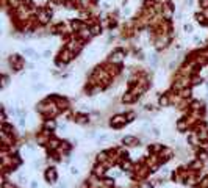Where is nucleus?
<instances>
[{"label": "nucleus", "instance_id": "1", "mask_svg": "<svg viewBox=\"0 0 208 188\" xmlns=\"http://www.w3.org/2000/svg\"><path fill=\"white\" fill-rule=\"evenodd\" d=\"M127 121H128V119H127V116H125V114H118V116L111 118L110 124H111V127H114V129H121Z\"/></svg>", "mask_w": 208, "mask_h": 188}, {"label": "nucleus", "instance_id": "2", "mask_svg": "<svg viewBox=\"0 0 208 188\" xmlns=\"http://www.w3.org/2000/svg\"><path fill=\"white\" fill-rule=\"evenodd\" d=\"M58 179V176H56V171H55V168H49L47 171H45V180L47 182H55Z\"/></svg>", "mask_w": 208, "mask_h": 188}, {"label": "nucleus", "instance_id": "3", "mask_svg": "<svg viewBox=\"0 0 208 188\" xmlns=\"http://www.w3.org/2000/svg\"><path fill=\"white\" fill-rule=\"evenodd\" d=\"M105 164L103 163H99L97 164V166H94V173H92V174H94V176H97V177H102V176H105Z\"/></svg>", "mask_w": 208, "mask_h": 188}, {"label": "nucleus", "instance_id": "4", "mask_svg": "<svg viewBox=\"0 0 208 188\" xmlns=\"http://www.w3.org/2000/svg\"><path fill=\"white\" fill-rule=\"evenodd\" d=\"M122 143L127 144V146H136V144H139V141H138L135 136H125V138L122 139Z\"/></svg>", "mask_w": 208, "mask_h": 188}, {"label": "nucleus", "instance_id": "5", "mask_svg": "<svg viewBox=\"0 0 208 188\" xmlns=\"http://www.w3.org/2000/svg\"><path fill=\"white\" fill-rule=\"evenodd\" d=\"M158 104H160V107H169V105H171L169 94H166V96H161V97L158 99Z\"/></svg>", "mask_w": 208, "mask_h": 188}, {"label": "nucleus", "instance_id": "6", "mask_svg": "<svg viewBox=\"0 0 208 188\" xmlns=\"http://www.w3.org/2000/svg\"><path fill=\"white\" fill-rule=\"evenodd\" d=\"M188 126H189V122L186 121V119H178V122H177V130L178 132H185L188 129Z\"/></svg>", "mask_w": 208, "mask_h": 188}, {"label": "nucleus", "instance_id": "7", "mask_svg": "<svg viewBox=\"0 0 208 188\" xmlns=\"http://www.w3.org/2000/svg\"><path fill=\"white\" fill-rule=\"evenodd\" d=\"M197 158H200L202 161L203 160H208V149H199V152H197Z\"/></svg>", "mask_w": 208, "mask_h": 188}, {"label": "nucleus", "instance_id": "8", "mask_svg": "<svg viewBox=\"0 0 208 188\" xmlns=\"http://www.w3.org/2000/svg\"><path fill=\"white\" fill-rule=\"evenodd\" d=\"M200 168H202V160H200V158L194 160V161L189 164V169H200Z\"/></svg>", "mask_w": 208, "mask_h": 188}, {"label": "nucleus", "instance_id": "9", "mask_svg": "<svg viewBox=\"0 0 208 188\" xmlns=\"http://www.w3.org/2000/svg\"><path fill=\"white\" fill-rule=\"evenodd\" d=\"M55 126H56V124H55V121H52V118H50V121H45L44 129H50V130H52V129H55Z\"/></svg>", "mask_w": 208, "mask_h": 188}]
</instances>
